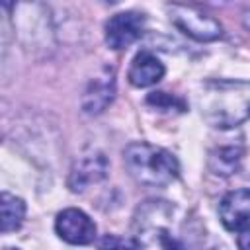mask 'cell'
Wrapping results in <instances>:
<instances>
[{"label":"cell","instance_id":"1","mask_svg":"<svg viewBox=\"0 0 250 250\" xmlns=\"http://www.w3.org/2000/svg\"><path fill=\"white\" fill-rule=\"evenodd\" d=\"M197 107L211 127H236L250 119V82L209 80L197 94Z\"/></svg>","mask_w":250,"mask_h":250},{"label":"cell","instance_id":"2","mask_svg":"<svg viewBox=\"0 0 250 250\" xmlns=\"http://www.w3.org/2000/svg\"><path fill=\"white\" fill-rule=\"evenodd\" d=\"M123 162L131 178L148 188H164L180 174L176 156L150 143H131L123 150Z\"/></svg>","mask_w":250,"mask_h":250},{"label":"cell","instance_id":"3","mask_svg":"<svg viewBox=\"0 0 250 250\" xmlns=\"http://www.w3.org/2000/svg\"><path fill=\"white\" fill-rule=\"evenodd\" d=\"M176 207L168 201H145L133 221L135 236L139 246H162V248H182L184 242L176 234Z\"/></svg>","mask_w":250,"mask_h":250},{"label":"cell","instance_id":"4","mask_svg":"<svg viewBox=\"0 0 250 250\" xmlns=\"http://www.w3.org/2000/svg\"><path fill=\"white\" fill-rule=\"evenodd\" d=\"M168 16L170 21L182 33H186L195 41H215L223 35L221 23L195 4L172 2L168 4Z\"/></svg>","mask_w":250,"mask_h":250},{"label":"cell","instance_id":"5","mask_svg":"<svg viewBox=\"0 0 250 250\" xmlns=\"http://www.w3.org/2000/svg\"><path fill=\"white\" fill-rule=\"evenodd\" d=\"M145 31V16L139 12H119L111 16L105 23V43L115 49H127Z\"/></svg>","mask_w":250,"mask_h":250},{"label":"cell","instance_id":"6","mask_svg":"<svg viewBox=\"0 0 250 250\" xmlns=\"http://www.w3.org/2000/svg\"><path fill=\"white\" fill-rule=\"evenodd\" d=\"M57 234L68 244H90L96 238L94 221L80 209H64L57 215L55 221Z\"/></svg>","mask_w":250,"mask_h":250},{"label":"cell","instance_id":"7","mask_svg":"<svg viewBox=\"0 0 250 250\" xmlns=\"http://www.w3.org/2000/svg\"><path fill=\"white\" fill-rule=\"evenodd\" d=\"M115 98V72L104 66L86 86L82 94V109L90 115L102 113Z\"/></svg>","mask_w":250,"mask_h":250},{"label":"cell","instance_id":"8","mask_svg":"<svg viewBox=\"0 0 250 250\" xmlns=\"http://www.w3.org/2000/svg\"><path fill=\"white\" fill-rule=\"evenodd\" d=\"M107 158L102 152H90L80 156L72 168H70V176H68V188L72 191H84L88 189L92 184H98L100 180L105 178L107 174Z\"/></svg>","mask_w":250,"mask_h":250},{"label":"cell","instance_id":"9","mask_svg":"<svg viewBox=\"0 0 250 250\" xmlns=\"http://www.w3.org/2000/svg\"><path fill=\"white\" fill-rule=\"evenodd\" d=\"M219 215L227 230H242L250 225V189L240 188L229 191L219 203Z\"/></svg>","mask_w":250,"mask_h":250},{"label":"cell","instance_id":"10","mask_svg":"<svg viewBox=\"0 0 250 250\" xmlns=\"http://www.w3.org/2000/svg\"><path fill=\"white\" fill-rule=\"evenodd\" d=\"M166 68L150 51H141L135 55L131 66H129V82L137 88H148L162 80Z\"/></svg>","mask_w":250,"mask_h":250},{"label":"cell","instance_id":"11","mask_svg":"<svg viewBox=\"0 0 250 250\" xmlns=\"http://www.w3.org/2000/svg\"><path fill=\"white\" fill-rule=\"evenodd\" d=\"M242 160V148L238 146H221L211 152L209 156V168L219 176H230L238 170Z\"/></svg>","mask_w":250,"mask_h":250},{"label":"cell","instance_id":"12","mask_svg":"<svg viewBox=\"0 0 250 250\" xmlns=\"http://www.w3.org/2000/svg\"><path fill=\"white\" fill-rule=\"evenodd\" d=\"M2 232H12L16 229L21 227L23 223V217H25V203L23 199L8 193V191H2Z\"/></svg>","mask_w":250,"mask_h":250},{"label":"cell","instance_id":"13","mask_svg":"<svg viewBox=\"0 0 250 250\" xmlns=\"http://www.w3.org/2000/svg\"><path fill=\"white\" fill-rule=\"evenodd\" d=\"M146 102L150 105H156L158 109H172V107H178L180 111L184 109V102L174 98V96H170V94H166V92H152V94H148Z\"/></svg>","mask_w":250,"mask_h":250},{"label":"cell","instance_id":"14","mask_svg":"<svg viewBox=\"0 0 250 250\" xmlns=\"http://www.w3.org/2000/svg\"><path fill=\"white\" fill-rule=\"evenodd\" d=\"M238 246L244 250H250V225H246L238 234Z\"/></svg>","mask_w":250,"mask_h":250},{"label":"cell","instance_id":"15","mask_svg":"<svg viewBox=\"0 0 250 250\" xmlns=\"http://www.w3.org/2000/svg\"><path fill=\"white\" fill-rule=\"evenodd\" d=\"M100 246H139V244L137 242H127V240H117V238L107 236V238L100 240Z\"/></svg>","mask_w":250,"mask_h":250},{"label":"cell","instance_id":"16","mask_svg":"<svg viewBox=\"0 0 250 250\" xmlns=\"http://www.w3.org/2000/svg\"><path fill=\"white\" fill-rule=\"evenodd\" d=\"M14 4H16V0H2V6H4L6 12H12V6Z\"/></svg>","mask_w":250,"mask_h":250},{"label":"cell","instance_id":"17","mask_svg":"<svg viewBox=\"0 0 250 250\" xmlns=\"http://www.w3.org/2000/svg\"><path fill=\"white\" fill-rule=\"evenodd\" d=\"M102 2H105V4H111V6H113V4H119L121 0H102Z\"/></svg>","mask_w":250,"mask_h":250}]
</instances>
